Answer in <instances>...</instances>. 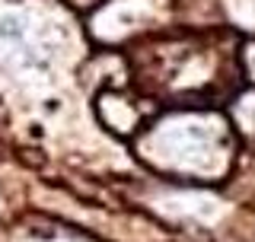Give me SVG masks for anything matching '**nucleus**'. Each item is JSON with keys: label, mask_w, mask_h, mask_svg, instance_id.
I'll list each match as a JSON object with an SVG mask.
<instances>
[{"label": "nucleus", "mask_w": 255, "mask_h": 242, "mask_svg": "<svg viewBox=\"0 0 255 242\" xmlns=\"http://www.w3.org/2000/svg\"><path fill=\"white\" fill-rule=\"evenodd\" d=\"M166 140V156L175 159V166H201L207 169V156H211V127L201 121H179V124L166 127L159 134Z\"/></svg>", "instance_id": "1"}, {"label": "nucleus", "mask_w": 255, "mask_h": 242, "mask_svg": "<svg viewBox=\"0 0 255 242\" xmlns=\"http://www.w3.org/2000/svg\"><path fill=\"white\" fill-rule=\"evenodd\" d=\"M159 207L175 217H198V220H214L220 214V204L207 195H169L159 201Z\"/></svg>", "instance_id": "2"}]
</instances>
